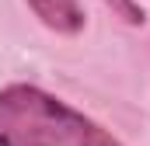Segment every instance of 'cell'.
<instances>
[{
	"instance_id": "3957f363",
	"label": "cell",
	"mask_w": 150,
	"mask_h": 146,
	"mask_svg": "<svg viewBox=\"0 0 150 146\" xmlns=\"http://www.w3.org/2000/svg\"><path fill=\"white\" fill-rule=\"evenodd\" d=\"M115 4L126 11V21H133V25H136V21H143V11H140V7H133L129 0H115Z\"/></svg>"
},
{
	"instance_id": "6da1fadb",
	"label": "cell",
	"mask_w": 150,
	"mask_h": 146,
	"mask_svg": "<svg viewBox=\"0 0 150 146\" xmlns=\"http://www.w3.org/2000/svg\"><path fill=\"white\" fill-rule=\"evenodd\" d=\"M0 146H119L91 118L52 94L14 84L0 91Z\"/></svg>"
},
{
	"instance_id": "7a4b0ae2",
	"label": "cell",
	"mask_w": 150,
	"mask_h": 146,
	"mask_svg": "<svg viewBox=\"0 0 150 146\" xmlns=\"http://www.w3.org/2000/svg\"><path fill=\"white\" fill-rule=\"evenodd\" d=\"M28 7L35 11V18H42V25L63 35H74L84 28V11L77 0H28Z\"/></svg>"
}]
</instances>
